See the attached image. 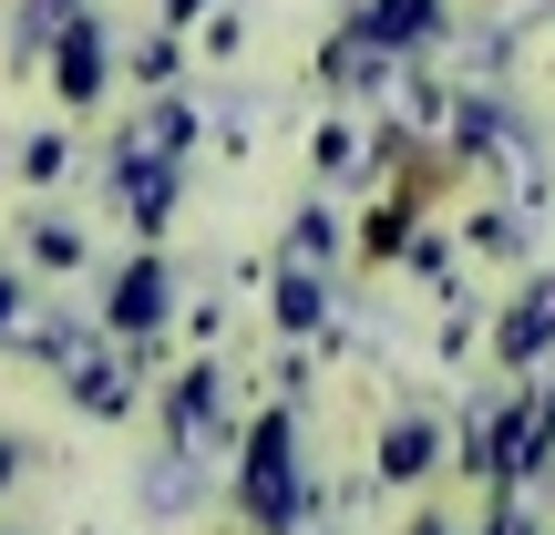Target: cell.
I'll return each instance as SVG.
<instances>
[{
  "mask_svg": "<svg viewBox=\"0 0 555 535\" xmlns=\"http://www.w3.org/2000/svg\"><path fill=\"white\" fill-rule=\"evenodd\" d=\"M494 535H525V515H504V525H494Z\"/></svg>",
  "mask_w": 555,
  "mask_h": 535,
  "instance_id": "obj_7",
  "label": "cell"
},
{
  "mask_svg": "<svg viewBox=\"0 0 555 535\" xmlns=\"http://www.w3.org/2000/svg\"><path fill=\"white\" fill-rule=\"evenodd\" d=\"M93 82H103V62H93V31H73V41H62V93H93Z\"/></svg>",
  "mask_w": 555,
  "mask_h": 535,
  "instance_id": "obj_4",
  "label": "cell"
},
{
  "mask_svg": "<svg viewBox=\"0 0 555 535\" xmlns=\"http://www.w3.org/2000/svg\"><path fill=\"white\" fill-rule=\"evenodd\" d=\"M0 474H11V443H0Z\"/></svg>",
  "mask_w": 555,
  "mask_h": 535,
  "instance_id": "obj_8",
  "label": "cell"
},
{
  "mask_svg": "<svg viewBox=\"0 0 555 535\" xmlns=\"http://www.w3.org/2000/svg\"><path fill=\"white\" fill-rule=\"evenodd\" d=\"M176 11H196V0H176Z\"/></svg>",
  "mask_w": 555,
  "mask_h": 535,
  "instance_id": "obj_9",
  "label": "cell"
},
{
  "mask_svg": "<svg viewBox=\"0 0 555 535\" xmlns=\"http://www.w3.org/2000/svg\"><path fill=\"white\" fill-rule=\"evenodd\" d=\"M155 319H165V268L134 258V268H124V289H114V330H155Z\"/></svg>",
  "mask_w": 555,
  "mask_h": 535,
  "instance_id": "obj_2",
  "label": "cell"
},
{
  "mask_svg": "<svg viewBox=\"0 0 555 535\" xmlns=\"http://www.w3.org/2000/svg\"><path fill=\"white\" fill-rule=\"evenodd\" d=\"M422 454H433V433H422V422H401V433H391V474H422Z\"/></svg>",
  "mask_w": 555,
  "mask_h": 535,
  "instance_id": "obj_5",
  "label": "cell"
},
{
  "mask_svg": "<svg viewBox=\"0 0 555 535\" xmlns=\"http://www.w3.org/2000/svg\"><path fill=\"white\" fill-rule=\"evenodd\" d=\"M11 298H21V289H11V278H0V330H11Z\"/></svg>",
  "mask_w": 555,
  "mask_h": 535,
  "instance_id": "obj_6",
  "label": "cell"
},
{
  "mask_svg": "<svg viewBox=\"0 0 555 535\" xmlns=\"http://www.w3.org/2000/svg\"><path fill=\"white\" fill-rule=\"evenodd\" d=\"M545 330H555V289H535V298L515 309V330H504V351H515V360H535V351H545Z\"/></svg>",
  "mask_w": 555,
  "mask_h": 535,
  "instance_id": "obj_3",
  "label": "cell"
},
{
  "mask_svg": "<svg viewBox=\"0 0 555 535\" xmlns=\"http://www.w3.org/2000/svg\"><path fill=\"white\" fill-rule=\"evenodd\" d=\"M247 505H258L268 525H288L298 515V484H288V422H258V443H247Z\"/></svg>",
  "mask_w": 555,
  "mask_h": 535,
  "instance_id": "obj_1",
  "label": "cell"
},
{
  "mask_svg": "<svg viewBox=\"0 0 555 535\" xmlns=\"http://www.w3.org/2000/svg\"><path fill=\"white\" fill-rule=\"evenodd\" d=\"M422 535H442V525H422Z\"/></svg>",
  "mask_w": 555,
  "mask_h": 535,
  "instance_id": "obj_10",
  "label": "cell"
}]
</instances>
